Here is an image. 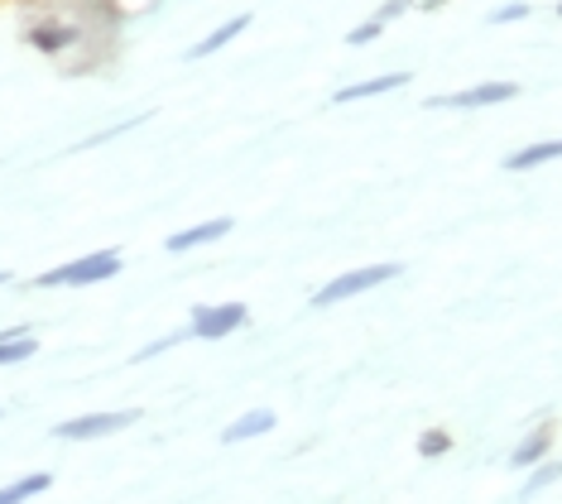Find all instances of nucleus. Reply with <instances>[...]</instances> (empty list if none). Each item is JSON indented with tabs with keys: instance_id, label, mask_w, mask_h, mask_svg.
<instances>
[{
	"instance_id": "obj_1",
	"label": "nucleus",
	"mask_w": 562,
	"mask_h": 504,
	"mask_svg": "<svg viewBox=\"0 0 562 504\" xmlns=\"http://www.w3.org/2000/svg\"><path fill=\"white\" fill-rule=\"evenodd\" d=\"M125 269V255L121 250H87L68 265H54L34 279V289H97V283L116 279Z\"/></svg>"
},
{
	"instance_id": "obj_2",
	"label": "nucleus",
	"mask_w": 562,
	"mask_h": 504,
	"mask_svg": "<svg viewBox=\"0 0 562 504\" xmlns=\"http://www.w3.org/2000/svg\"><path fill=\"white\" fill-rule=\"evenodd\" d=\"M400 275H404V265H400V260H380V265H361V269H347V275L327 279L323 289L313 293V307H337V303H347V299H361V293L380 289V283H394Z\"/></svg>"
},
{
	"instance_id": "obj_3",
	"label": "nucleus",
	"mask_w": 562,
	"mask_h": 504,
	"mask_svg": "<svg viewBox=\"0 0 562 504\" xmlns=\"http://www.w3.org/2000/svg\"><path fill=\"white\" fill-rule=\"evenodd\" d=\"M246 322H250L246 303H198L193 317H188V336H198V341H222V336L240 332Z\"/></svg>"
},
{
	"instance_id": "obj_4",
	"label": "nucleus",
	"mask_w": 562,
	"mask_h": 504,
	"mask_svg": "<svg viewBox=\"0 0 562 504\" xmlns=\"http://www.w3.org/2000/svg\"><path fill=\"white\" fill-rule=\"evenodd\" d=\"M139 423V408H116V413H82V418H68L58 423L54 437L58 443H97V437H111V433H125Z\"/></svg>"
},
{
	"instance_id": "obj_5",
	"label": "nucleus",
	"mask_w": 562,
	"mask_h": 504,
	"mask_svg": "<svg viewBox=\"0 0 562 504\" xmlns=\"http://www.w3.org/2000/svg\"><path fill=\"white\" fill-rule=\"evenodd\" d=\"M87 38V30L78 20H58V15H40V20H30L24 24V44H34L44 58H58V54H68V48H78Z\"/></svg>"
},
{
	"instance_id": "obj_6",
	"label": "nucleus",
	"mask_w": 562,
	"mask_h": 504,
	"mask_svg": "<svg viewBox=\"0 0 562 504\" xmlns=\"http://www.w3.org/2000/svg\"><path fill=\"white\" fill-rule=\"evenodd\" d=\"M519 97V82H476L467 92H442L428 97V111H485V107H505V101Z\"/></svg>"
},
{
	"instance_id": "obj_7",
	"label": "nucleus",
	"mask_w": 562,
	"mask_h": 504,
	"mask_svg": "<svg viewBox=\"0 0 562 504\" xmlns=\"http://www.w3.org/2000/svg\"><path fill=\"white\" fill-rule=\"evenodd\" d=\"M232 231H236V216H212V222H198V226L173 231V236L164 240V250H169V255H188V250H202V245L226 240Z\"/></svg>"
},
{
	"instance_id": "obj_8",
	"label": "nucleus",
	"mask_w": 562,
	"mask_h": 504,
	"mask_svg": "<svg viewBox=\"0 0 562 504\" xmlns=\"http://www.w3.org/2000/svg\"><path fill=\"white\" fill-rule=\"evenodd\" d=\"M250 24H255V15H250V10H240V15L222 20V24H212V30L202 34L193 48H188V63H198V58H216V54H222V48H232L236 38L250 30Z\"/></svg>"
},
{
	"instance_id": "obj_9",
	"label": "nucleus",
	"mask_w": 562,
	"mask_h": 504,
	"mask_svg": "<svg viewBox=\"0 0 562 504\" xmlns=\"http://www.w3.org/2000/svg\"><path fill=\"white\" fill-rule=\"evenodd\" d=\"M408 87V72H380V77H366V82H347L331 92V107H351V101H370V97H390V92H404Z\"/></svg>"
},
{
	"instance_id": "obj_10",
	"label": "nucleus",
	"mask_w": 562,
	"mask_h": 504,
	"mask_svg": "<svg viewBox=\"0 0 562 504\" xmlns=\"http://www.w3.org/2000/svg\"><path fill=\"white\" fill-rule=\"evenodd\" d=\"M558 159H562V139H533V145L505 154V173H529V168H543Z\"/></svg>"
},
{
	"instance_id": "obj_11",
	"label": "nucleus",
	"mask_w": 562,
	"mask_h": 504,
	"mask_svg": "<svg viewBox=\"0 0 562 504\" xmlns=\"http://www.w3.org/2000/svg\"><path fill=\"white\" fill-rule=\"evenodd\" d=\"M34 351H40V341L30 327H0V366H24Z\"/></svg>"
},
{
	"instance_id": "obj_12",
	"label": "nucleus",
	"mask_w": 562,
	"mask_h": 504,
	"mask_svg": "<svg viewBox=\"0 0 562 504\" xmlns=\"http://www.w3.org/2000/svg\"><path fill=\"white\" fill-rule=\"evenodd\" d=\"M274 408H250V413H240V418L232 423V428L222 433V443H250V437H265L274 428Z\"/></svg>"
},
{
	"instance_id": "obj_13",
	"label": "nucleus",
	"mask_w": 562,
	"mask_h": 504,
	"mask_svg": "<svg viewBox=\"0 0 562 504\" xmlns=\"http://www.w3.org/2000/svg\"><path fill=\"white\" fill-rule=\"evenodd\" d=\"M44 490H54V475L48 471H34V475H20V481L0 485V504H24L34 495H44Z\"/></svg>"
},
{
	"instance_id": "obj_14",
	"label": "nucleus",
	"mask_w": 562,
	"mask_h": 504,
	"mask_svg": "<svg viewBox=\"0 0 562 504\" xmlns=\"http://www.w3.org/2000/svg\"><path fill=\"white\" fill-rule=\"evenodd\" d=\"M548 447H553V437H548L543 428H539V433H529L515 451H509V467H519V471H524V467H539V461L548 457Z\"/></svg>"
},
{
	"instance_id": "obj_15",
	"label": "nucleus",
	"mask_w": 562,
	"mask_h": 504,
	"mask_svg": "<svg viewBox=\"0 0 562 504\" xmlns=\"http://www.w3.org/2000/svg\"><path fill=\"white\" fill-rule=\"evenodd\" d=\"M149 115H125V121H116V125H106V131H97V135H87L78 149H101V145H111V139H121V135H131V131H139Z\"/></svg>"
},
{
	"instance_id": "obj_16",
	"label": "nucleus",
	"mask_w": 562,
	"mask_h": 504,
	"mask_svg": "<svg viewBox=\"0 0 562 504\" xmlns=\"http://www.w3.org/2000/svg\"><path fill=\"white\" fill-rule=\"evenodd\" d=\"M385 30H390V24L380 20V15H366L361 24H356V30H347V44H351V48H366V44H375V38L385 34Z\"/></svg>"
},
{
	"instance_id": "obj_17",
	"label": "nucleus",
	"mask_w": 562,
	"mask_h": 504,
	"mask_svg": "<svg viewBox=\"0 0 562 504\" xmlns=\"http://www.w3.org/2000/svg\"><path fill=\"white\" fill-rule=\"evenodd\" d=\"M558 475H562V461H543V467H533V475H529V481H524L519 495H524V500H529V495H539V490H543V485H553Z\"/></svg>"
},
{
	"instance_id": "obj_18",
	"label": "nucleus",
	"mask_w": 562,
	"mask_h": 504,
	"mask_svg": "<svg viewBox=\"0 0 562 504\" xmlns=\"http://www.w3.org/2000/svg\"><path fill=\"white\" fill-rule=\"evenodd\" d=\"M519 20H529V0H509V5H495L485 15V24H519Z\"/></svg>"
},
{
	"instance_id": "obj_19",
	"label": "nucleus",
	"mask_w": 562,
	"mask_h": 504,
	"mask_svg": "<svg viewBox=\"0 0 562 504\" xmlns=\"http://www.w3.org/2000/svg\"><path fill=\"white\" fill-rule=\"evenodd\" d=\"M442 451H452V437H447L442 428H428L424 437H418V457H442Z\"/></svg>"
},
{
	"instance_id": "obj_20",
	"label": "nucleus",
	"mask_w": 562,
	"mask_h": 504,
	"mask_svg": "<svg viewBox=\"0 0 562 504\" xmlns=\"http://www.w3.org/2000/svg\"><path fill=\"white\" fill-rule=\"evenodd\" d=\"M408 10H414V0H385V5H380V10H375V15H380V20H385V24H394V20H400V15H408Z\"/></svg>"
},
{
	"instance_id": "obj_21",
	"label": "nucleus",
	"mask_w": 562,
	"mask_h": 504,
	"mask_svg": "<svg viewBox=\"0 0 562 504\" xmlns=\"http://www.w3.org/2000/svg\"><path fill=\"white\" fill-rule=\"evenodd\" d=\"M418 5H424V10H442L447 0H418Z\"/></svg>"
},
{
	"instance_id": "obj_22",
	"label": "nucleus",
	"mask_w": 562,
	"mask_h": 504,
	"mask_svg": "<svg viewBox=\"0 0 562 504\" xmlns=\"http://www.w3.org/2000/svg\"><path fill=\"white\" fill-rule=\"evenodd\" d=\"M10 279H15V275H10V269H0V283H10Z\"/></svg>"
},
{
	"instance_id": "obj_23",
	"label": "nucleus",
	"mask_w": 562,
	"mask_h": 504,
	"mask_svg": "<svg viewBox=\"0 0 562 504\" xmlns=\"http://www.w3.org/2000/svg\"><path fill=\"white\" fill-rule=\"evenodd\" d=\"M558 20H562V0H558Z\"/></svg>"
}]
</instances>
